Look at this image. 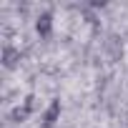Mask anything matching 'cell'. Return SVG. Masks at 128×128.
<instances>
[{"label":"cell","mask_w":128,"mask_h":128,"mask_svg":"<svg viewBox=\"0 0 128 128\" xmlns=\"http://www.w3.org/2000/svg\"><path fill=\"white\" fill-rule=\"evenodd\" d=\"M58 120H60V100H50V106L40 113V123L45 128H53Z\"/></svg>","instance_id":"1"},{"label":"cell","mask_w":128,"mask_h":128,"mask_svg":"<svg viewBox=\"0 0 128 128\" xmlns=\"http://www.w3.org/2000/svg\"><path fill=\"white\" fill-rule=\"evenodd\" d=\"M35 33L40 38H50L53 35V15L48 10H43L38 18H35Z\"/></svg>","instance_id":"2"},{"label":"cell","mask_w":128,"mask_h":128,"mask_svg":"<svg viewBox=\"0 0 128 128\" xmlns=\"http://www.w3.org/2000/svg\"><path fill=\"white\" fill-rule=\"evenodd\" d=\"M20 60H23L20 48H15L13 43H5V45H3V66H5V68H15Z\"/></svg>","instance_id":"3"}]
</instances>
